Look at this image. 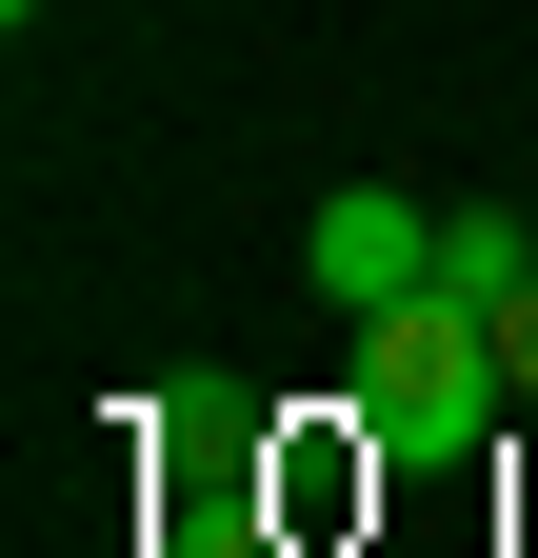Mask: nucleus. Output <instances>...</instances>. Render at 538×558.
Returning <instances> with one entry per match:
<instances>
[{
	"instance_id": "20e7f679",
	"label": "nucleus",
	"mask_w": 538,
	"mask_h": 558,
	"mask_svg": "<svg viewBox=\"0 0 538 558\" xmlns=\"http://www.w3.org/2000/svg\"><path fill=\"white\" fill-rule=\"evenodd\" d=\"M499 360H518V418H538V279H518V300H499Z\"/></svg>"
},
{
	"instance_id": "7ed1b4c3",
	"label": "nucleus",
	"mask_w": 538,
	"mask_h": 558,
	"mask_svg": "<svg viewBox=\"0 0 538 558\" xmlns=\"http://www.w3.org/2000/svg\"><path fill=\"white\" fill-rule=\"evenodd\" d=\"M518 279H538V240L499 220V199H439V300H479V319H499Z\"/></svg>"
},
{
	"instance_id": "39448f33",
	"label": "nucleus",
	"mask_w": 538,
	"mask_h": 558,
	"mask_svg": "<svg viewBox=\"0 0 538 558\" xmlns=\"http://www.w3.org/2000/svg\"><path fill=\"white\" fill-rule=\"evenodd\" d=\"M21 21H40V0H21Z\"/></svg>"
},
{
	"instance_id": "f257e3e1",
	"label": "nucleus",
	"mask_w": 538,
	"mask_h": 558,
	"mask_svg": "<svg viewBox=\"0 0 538 558\" xmlns=\"http://www.w3.org/2000/svg\"><path fill=\"white\" fill-rule=\"evenodd\" d=\"M340 339H359L340 418H359V459H379V478H458V459H479L499 418H518V360H499V319H479V300H439V279H419L399 319H340Z\"/></svg>"
},
{
	"instance_id": "f03ea898",
	"label": "nucleus",
	"mask_w": 538,
	"mask_h": 558,
	"mask_svg": "<svg viewBox=\"0 0 538 558\" xmlns=\"http://www.w3.org/2000/svg\"><path fill=\"white\" fill-rule=\"evenodd\" d=\"M299 279H319L340 319H399V300L439 279V199H419V180H340V199L299 220Z\"/></svg>"
}]
</instances>
